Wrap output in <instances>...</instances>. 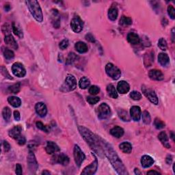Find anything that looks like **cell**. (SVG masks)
Instances as JSON below:
<instances>
[{
    "label": "cell",
    "instance_id": "obj_42",
    "mask_svg": "<svg viewBox=\"0 0 175 175\" xmlns=\"http://www.w3.org/2000/svg\"><path fill=\"white\" fill-rule=\"evenodd\" d=\"M158 47H159L160 49H162V51H165L167 49V42L164 39L161 38L158 41Z\"/></svg>",
    "mask_w": 175,
    "mask_h": 175
},
{
    "label": "cell",
    "instance_id": "obj_14",
    "mask_svg": "<svg viewBox=\"0 0 175 175\" xmlns=\"http://www.w3.org/2000/svg\"><path fill=\"white\" fill-rule=\"evenodd\" d=\"M148 76H149L151 79L155 80V81H162L164 78V74H163L161 70L156 69L151 70L148 72Z\"/></svg>",
    "mask_w": 175,
    "mask_h": 175
},
{
    "label": "cell",
    "instance_id": "obj_47",
    "mask_svg": "<svg viewBox=\"0 0 175 175\" xmlns=\"http://www.w3.org/2000/svg\"><path fill=\"white\" fill-rule=\"evenodd\" d=\"M100 92V88L96 86H92L89 89V93H90L92 95H96Z\"/></svg>",
    "mask_w": 175,
    "mask_h": 175
},
{
    "label": "cell",
    "instance_id": "obj_12",
    "mask_svg": "<svg viewBox=\"0 0 175 175\" xmlns=\"http://www.w3.org/2000/svg\"><path fill=\"white\" fill-rule=\"evenodd\" d=\"M98 168V161L97 159L95 157V159H94V162L92 163V164L88 165L87 167L85 168L82 172V174H95L96 172V170Z\"/></svg>",
    "mask_w": 175,
    "mask_h": 175
},
{
    "label": "cell",
    "instance_id": "obj_40",
    "mask_svg": "<svg viewBox=\"0 0 175 175\" xmlns=\"http://www.w3.org/2000/svg\"><path fill=\"white\" fill-rule=\"evenodd\" d=\"M154 125L156 129H164L165 125L164 122L162 121V120H160L159 119H158V118H157V119H155V120H154Z\"/></svg>",
    "mask_w": 175,
    "mask_h": 175
},
{
    "label": "cell",
    "instance_id": "obj_54",
    "mask_svg": "<svg viewBox=\"0 0 175 175\" xmlns=\"http://www.w3.org/2000/svg\"><path fill=\"white\" fill-rule=\"evenodd\" d=\"M16 141H17V142L19 144V145H24L26 142L25 138L23 136L22 137H21V138L19 139H17Z\"/></svg>",
    "mask_w": 175,
    "mask_h": 175
},
{
    "label": "cell",
    "instance_id": "obj_16",
    "mask_svg": "<svg viewBox=\"0 0 175 175\" xmlns=\"http://www.w3.org/2000/svg\"><path fill=\"white\" fill-rule=\"evenodd\" d=\"M35 110H36V113L39 114L41 117H44L47 115V109L45 105V104L39 102L37 103L35 105Z\"/></svg>",
    "mask_w": 175,
    "mask_h": 175
},
{
    "label": "cell",
    "instance_id": "obj_45",
    "mask_svg": "<svg viewBox=\"0 0 175 175\" xmlns=\"http://www.w3.org/2000/svg\"><path fill=\"white\" fill-rule=\"evenodd\" d=\"M36 125L38 129H41V130H42V131L46 132V133H48V132L49 131V129L48 127L45 126V125H44L43 124H42V122H39V121L36 122Z\"/></svg>",
    "mask_w": 175,
    "mask_h": 175
},
{
    "label": "cell",
    "instance_id": "obj_52",
    "mask_svg": "<svg viewBox=\"0 0 175 175\" xmlns=\"http://www.w3.org/2000/svg\"><path fill=\"white\" fill-rule=\"evenodd\" d=\"M3 147H4V150L5 152H8L9 151L10 149V145L9 144L8 142L6 141H4L3 142Z\"/></svg>",
    "mask_w": 175,
    "mask_h": 175
},
{
    "label": "cell",
    "instance_id": "obj_53",
    "mask_svg": "<svg viewBox=\"0 0 175 175\" xmlns=\"http://www.w3.org/2000/svg\"><path fill=\"white\" fill-rule=\"evenodd\" d=\"M14 118H15L16 121H19L21 119V115L19 111L16 110L14 112Z\"/></svg>",
    "mask_w": 175,
    "mask_h": 175
},
{
    "label": "cell",
    "instance_id": "obj_51",
    "mask_svg": "<svg viewBox=\"0 0 175 175\" xmlns=\"http://www.w3.org/2000/svg\"><path fill=\"white\" fill-rule=\"evenodd\" d=\"M15 172H16V174L17 175H21L23 174L22 167H21V165L20 164H16Z\"/></svg>",
    "mask_w": 175,
    "mask_h": 175
},
{
    "label": "cell",
    "instance_id": "obj_43",
    "mask_svg": "<svg viewBox=\"0 0 175 175\" xmlns=\"http://www.w3.org/2000/svg\"><path fill=\"white\" fill-rule=\"evenodd\" d=\"M100 101V98L97 97V96H88L87 101L88 103L90 104V105H94V104L97 103L99 101Z\"/></svg>",
    "mask_w": 175,
    "mask_h": 175
},
{
    "label": "cell",
    "instance_id": "obj_50",
    "mask_svg": "<svg viewBox=\"0 0 175 175\" xmlns=\"http://www.w3.org/2000/svg\"><path fill=\"white\" fill-rule=\"evenodd\" d=\"M2 32H3L4 34H10L9 33L10 32V27L8 23H5L3 26H2Z\"/></svg>",
    "mask_w": 175,
    "mask_h": 175
},
{
    "label": "cell",
    "instance_id": "obj_3",
    "mask_svg": "<svg viewBox=\"0 0 175 175\" xmlns=\"http://www.w3.org/2000/svg\"><path fill=\"white\" fill-rule=\"evenodd\" d=\"M25 3L27 4L30 13L32 14L33 17L37 21H39V22H42V21H43V15H42V12L39 1L33 0V1H26Z\"/></svg>",
    "mask_w": 175,
    "mask_h": 175
},
{
    "label": "cell",
    "instance_id": "obj_30",
    "mask_svg": "<svg viewBox=\"0 0 175 175\" xmlns=\"http://www.w3.org/2000/svg\"><path fill=\"white\" fill-rule=\"evenodd\" d=\"M119 12L116 7H111L108 11V17L111 21H115L118 17Z\"/></svg>",
    "mask_w": 175,
    "mask_h": 175
},
{
    "label": "cell",
    "instance_id": "obj_41",
    "mask_svg": "<svg viewBox=\"0 0 175 175\" xmlns=\"http://www.w3.org/2000/svg\"><path fill=\"white\" fill-rule=\"evenodd\" d=\"M120 24L122 25H129L132 24V20L131 18L122 16L120 20Z\"/></svg>",
    "mask_w": 175,
    "mask_h": 175
},
{
    "label": "cell",
    "instance_id": "obj_57",
    "mask_svg": "<svg viewBox=\"0 0 175 175\" xmlns=\"http://www.w3.org/2000/svg\"><path fill=\"white\" fill-rule=\"evenodd\" d=\"M11 7L10 6V4H5V6H4V10H6V12H8L9 10H10Z\"/></svg>",
    "mask_w": 175,
    "mask_h": 175
},
{
    "label": "cell",
    "instance_id": "obj_28",
    "mask_svg": "<svg viewBox=\"0 0 175 175\" xmlns=\"http://www.w3.org/2000/svg\"><path fill=\"white\" fill-rule=\"evenodd\" d=\"M119 147H120V149L121 150L122 152L125 153H127V154L131 153L132 151L131 144L129 142H125L121 143L119 145Z\"/></svg>",
    "mask_w": 175,
    "mask_h": 175
},
{
    "label": "cell",
    "instance_id": "obj_20",
    "mask_svg": "<svg viewBox=\"0 0 175 175\" xmlns=\"http://www.w3.org/2000/svg\"><path fill=\"white\" fill-rule=\"evenodd\" d=\"M4 42H5V43L7 44V45L11 47V48H13L14 49H18L17 42H16L15 39H14V37L12 36L11 34L6 35L5 37V39H4Z\"/></svg>",
    "mask_w": 175,
    "mask_h": 175
},
{
    "label": "cell",
    "instance_id": "obj_55",
    "mask_svg": "<svg viewBox=\"0 0 175 175\" xmlns=\"http://www.w3.org/2000/svg\"><path fill=\"white\" fill-rule=\"evenodd\" d=\"M86 39L87 41H88L90 42H94V36L92 35L91 34H87L86 36Z\"/></svg>",
    "mask_w": 175,
    "mask_h": 175
},
{
    "label": "cell",
    "instance_id": "obj_48",
    "mask_svg": "<svg viewBox=\"0 0 175 175\" xmlns=\"http://www.w3.org/2000/svg\"><path fill=\"white\" fill-rule=\"evenodd\" d=\"M1 74L3 75V76L5 77L6 78H8L9 79H13V78L10 76V75L9 74L8 70H7L6 68L4 67H1Z\"/></svg>",
    "mask_w": 175,
    "mask_h": 175
},
{
    "label": "cell",
    "instance_id": "obj_37",
    "mask_svg": "<svg viewBox=\"0 0 175 175\" xmlns=\"http://www.w3.org/2000/svg\"><path fill=\"white\" fill-rule=\"evenodd\" d=\"M3 53H4V58H5L6 60H11V59H13L14 57H15V53H14V52L10 50V49H5L3 51Z\"/></svg>",
    "mask_w": 175,
    "mask_h": 175
},
{
    "label": "cell",
    "instance_id": "obj_26",
    "mask_svg": "<svg viewBox=\"0 0 175 175\" xmlns=\"http://www.w3.org/2000/svg\"><path fill=\"white\" fill-rule=\"evenodd\" d=\"M75 48L80 53H84L88 51V47L87 44L84 42H77L75 45Z\"/></svg>",
    "mask_w": 175,
    "mask_h": 175
},
{
    "label": "cell",
    "instance_id": "obj_39",
    "mask_svg": "<svg viewBox=\"0 0 175 175\" xmlns=\"http://www.w3.org/2000/svg\"><path fill=\"white\" fill-rule=\"evenodd\" d=\"M142 120L144 122V123H145L146 125H148L150 124L151 122V116L150 113L147 111H144L142 113Z\"/></svg>",
    "mask_w": 175,
    "mask_h": 175
},
{
    "label": "cell",
    "instance_id": "obj_33",
    "mask_svg": "<svg viewBox=\"0 0 175 175\" xmlns=\"http://www.w3.org/2000/svg\"><path fill=\"white\" fill-rule=\"evenodd\" d=\"M13 31L15 33V34L18 37H19L20 39L23 38V33L21 28L18 25H16L15 23H13Z\"/></svg>",
    "mask_w": 175,
    "mask_h": 175
},
{
    "label": "cell",
    "instance_id": "obj_5",
    "mask_svg": "<svg viewBox=\"0 0 175 175\" xmlns=\"http://www.w3.org/2000/svg\"><path fill=\"white\" fill-rule=\"evenodd\" d=\"M73 156H74L75 164H76L77 167L79 168L85 159L86 156L78 145H75L74 150H73Z\"/></svg>",
    "mask_w": 175,
    "mask_h": 175
},
{
    "label": "cell",
    "instance_id": "obj_15",
    "mask_svg": "<svg viewBox=\"0 0 175 175\" xmlns=\"http://www.w3.org/2000/svg\"><path fill=\"white\" fill-rule=\"evenodd\" d=\"M141 109L139 106H133L130 110V115L135 121H139L141 118Z\"/></svg>",
    "mask_w": 175,
    "mask_h": 175
},
{
    "label": "cell",
    "instance_id": "obj_31",
    "mask_svg": "<svg viewBox=\"0 0 175 175\" xmlns=\"http://www.w3.org/2000/svg\"><path fill=\"white\" fill-rule=\"evenodd\" d=\"M107 91L110 97L113 99H117L118 98V93L116 90L115 87L113 86L112 84H110L107 86Z\"/></svg>",
    "mask_w": 175,
    "mask_h": 175
},
{
    "label": "cell",
    "instance_id": "obj_59",
    "mask_svg": "<svg viewBox=\"0 0 175 175\" xmlns=\"http://www.w3.org/2000/svg\"><path fill=\"white\" fill-rule=\"evenodd\" d=\"M172 41L174 42V28H172Z\"/></svg>",
    "mask_w": 175,
    "mask_h": 175
},
{
    "label": "cell",
    "instance_id": "obj_62",
    "mask_svg": "<svg viewBox=\"0 0 175 175\" xmlns=\"http://www.w3.org/2000/svg\"><path fill=\"white\" fill-rule=\"evenodd\" d=\"M174 133H173V132H172V133H171V138H172V139H173V140H174Z\"/></svg>",
    "mask_w": 175,
    "mask_h": 175
},
{
    "label": "cell",
    "instance_id": "obj_24",
    "mask_svg": "<svg viewBox=\"0 0 175 175\" xmlns=\"http://www.w3.org/2000/svg\"><path fill=\"white\" fill-rule=\"evenodd\" d=\"M110 133L112 136L117 138H120L123 136L124 134V130L122 127L116 126L110 130Z\"/></svg>",
    "mask_w": 175,
    "mask_h": 175
},
{
    "label": "cell",
    "instance_id": "obj_4",
    "mask_svg": "<svg viewBox=\"0 0 175 175\" xmlns=\"http://www.w3.org/2000/svg\"><path fill=\"white\" fill-rule=\"evenodd\" d=\"M105 71L108 76H110L113 79L117 80L119 79L120 75H121V71L117 67L113 65L112 63L107 64L105 67Z\"/></svg>",
    "mask_w": 175,
    "mask_h": 175
},
{
    "label": "cell",
    "instance_id": "obj_44",
    "mask_svg": "<svg viewBox=\"0 0 175 175\" xmlns=\"http://www.w3.org/2000/svg\"><path fill=\"white\" fill-rule=\"evenodd\" d=\"M131 98L135 101H139L142 99V94L138 91H133L130 94Z\"/></svg>",
    "mask_w": 175,
    "mask_h": 175
},
{
    "label": "cell",
    "instance_id": "obj_58",
    "mask_svg": "<svg viewBox=\"0 0 175 175\" xmlns=\"http://www.w3.org/2000/svg\"><path fill=\"white\" fill-rule=\"evenodd\" d=\"M159 174V172L154 171V170H151V171H148L147 172V174Z\"/></svg>",
    "mask_w": 175,
    "mask_h": 175
},
{
    "label": "cell",
    "instance_id": "obj_9",
    "mask_svg": "<svg viewBox=\"0 0 175 175\" xmlns=\"http://www.w3.org/2000/svg\"><path fill=\"white\" fill-rule=\"evenodd\" d=\"M142 90L143 94L146 96V97L147 98L151 103L155 104V105H157L158 98L154 90H153L149 88H147L144 86H142Z\"/></svg>",
    "mask_w": 175,
    "mask_h": 175
},
{
    "label": "cell",
    "instance_id": "obj_32",
    "mask_svg": "<svg viewBox=\"0 0 175 175\" xmlns=\"http://www.w3.org/2000/svg\"><path fill=\"white\" fill-rule=\"evenodd\" d=\"M79 85L80 88L86 89L87 88L89 87L90 85V79L88 77H83L79 80Z\"/></svg>",
    "mask_w": 175,
    "mask_h": 175
},
{
    "label": "cell",
    "instance_id": "obj_27",
    "mask_svg": "<svg viewBox=\"0 0 175 175\" xmlns=\"http://www.w3.org/2000/svg\"><path fill=\"white\" fill-rule=\"evenodd\" d=\"M158 138L160 140L161 142L163 144L165 148H170V144L168 142V138L167 134L165 133V132L162 131L158 136Z\"/></svg>",
    "mask_w": 175,
    "mask_h": 175
},
{
    "label": "cell",
    "instance_id": "obj_23",
    "mask_svg": "<svg viewBox=\"0 0 175 175\" xmlns=\"http://www.w3.org/2000/svg\"><path fill=\"white\" fill-rule=\"evenodd\" d=\"M158 62L162 67H167L170 63L169 56L165 53H161L158 56Z\"/></svg>",
    "mask_w": 175,
    "mask_h": 175
},
{
    "label": "cell",
    "instance_id": "obj_49",
    "mask_svg": "<svg viewBox=\"0 0 175 175\" xmlns=\"http://www.w3.org/2000/svg\"><path fill=\"white\" fill-rule=\"evenodd\" d=\"M68 41L67 39H64L63 41H62L60 42V44H59V47H60V49H62V50H65V49H67L68 46Z\"/></svg>",
    "mask_w": 175,
    "mask_h": 175
},
{
    "label": "cell",
    "instance_id": "obj_19",
    "mask_svg": "<svg viewBox=\"0 0 175 175\" xmlns=\"http://www.w3.org/2000/svg\"><path fill=\"white\" fill-rule=\"evenodd\" d=\"M118 92L120 94H126L130 90L129 84L125 81H120L117 86Z\"/></svg>",
    "mask_w": 175,
    "mask_h": 175
},
{
    "label": "cell",
    "instance_id": "obj_56",
    "mask_svg": "<svg viewBox=\"0 0 175 175\" xmlns=\"http://www.w3.org/2000/svg\"><path fill=\"white\" fill-rule=\"evenodd\" d=\"M166 163L168 164H171V162H172V155H168L167 156V157H166Z\"/></svg>",
    "mask_w": 175,
    "mask_h": 175
},
{
    "label": "cell",
    "instance_id": "obj_34",
    "mask_svg": "<svg viewBox=\"0 0 175 175\" xmlns=\"http://www.w3.org/2000/svg\"><path fill=\"white\" fill-rule=\"evenodd\" d=\"M78 59V56L76 54L73 53V52H70V53H68V56L67 58V60H66V65H71L74 62H75Z\"/></svg>",
    "mask_w": 175,
    "mask_h": 175
},
{
    "label": "cell",
    "instance_id": "obj_11",
    "mask_svg": "<svg viewBox=\"0 0 175 175\" xmlns=\"http://www.w3.org/2000/svg\"><path fill=\"white\" fill-rule=\"evenodd\" d=\"M70 27H71L73 32L79 33L83 30L84 27V23L79 16L74 17L70 22Z\"/></svg>",
    "mask_w": 175,
    "mask_h": 175
},
{
    "label": "cell",
    "instance_id": "obj_10",
    "mask_svg": "<svg viewBox=\"0 0 175 175\" xmlns=\"http://www.w3.org/2000/svg\"><path fill=\"white\" fill-rule=\"evenodd\" d=\"M12 71L15 76L18 77H23L26 74V70L22 64L16 62L12 67Z\"/></svg>",
    "mask_w": 175,
    "mask_h": 175
},
{
    "label": "cell",
    "instance_id": "obj_60",
    "mask_svg": "<svg viewBox=\"0 0 175 175\" xmlns=\"http://www.w3.org/2000/svg\"><path fill=\"white\" fill-rule=\"evenodd\" d=\"M51 173L49 172V171H47V170H44V171H43L42 172V174H50Z\"/></svg>",
    "mask_w": 175,
    "mask_h": 175
},
{
    "label": "cell",
    "instance_id": "obj_61",
    "mask_svg": "<svg viewBox=\"0 0 175 175\" xmlns=\"http://www.w3.org/2000/svg\"><path fill=\"white\" fill-rule=\"evenodd\" d=\"M135 173L137 174H140V172H139L138 169H135Z\"/></svg>",
    "mask_w": 175,
    "mask_h": 175
},
{
    "label": "cell",
    "instance_id": "obj_2",
    "mask_svg": "<svg viewBox=\"0 0 175 175\" xmlns=\"http://www.w3.org/2000/svg\"><path fill=\"white\" fill-rule=\"evenodd\" d=\"M79 130L83 138L89 144L92 149H93L98 154L101 153V142L99 141V138L92 133L89 129L85 128L84 127H79Z\"/></svg>",
    "mask_w": 175,
    "mask_h": 175
},
{
    "label": "cell",
    "instance_id": "obj_6",
    "mask_svg": "<svg viewBox=\"0 0 175 175\" xmlns=\"http://www.w3.org/2000/svg\"><path fill=\"white\" fill-rule=\"evenodd\" d=\"M111 116V110L106 103H102L98 108V117L99 119H107Z\"/></svg>",
    "mask_w": 175,
    "mask_h": 175
},
{
    "label": "cell",
    "instance_id": "obj_38",
    "mask_svg": "<svg viewBox=\"0 0 175 175\" xmlns=\"http://www.w3.org/2000/svg\"><path fill=\"white\" fill-rule=\"evenodd\" d=\"M119 117L123 121H129L130 118L129 117L128 113L126 112V111L120 110L119 111Z\"/></svg>",
    "mask_w": 175,
    "mask_h": 175
},
{
    "label": "cell",
    "instance_id": "obj_22",
    "mask_svg": "<svg viewBox=\"0 0 175 175\" xmlns=\"http://www.w3.org/2000/svg\"><path fill=\"white\" fill-rule=\"evenodd\" d=\"M153 164H154V160L151 157L148 155H144L141 159V164L142 166L144 168L151 167Z\"/></svg>",
    "mask_w": 175,
    "mask_h": 175
},
{
    "label": "cell",
    "instance_id": "obj_7",
    "mask_svg": "<svg viewBox=\"0 0 175 175\" xmlns=\"http://www.w3.org/2000/svg\"><path fill=\"white\" fill-rule=\"evenodd\" d=\"M62 88L65 89L66 91L74 90L77 88V80L75 77L71 75H67Z\"/></svg>",
    "mask_w": 175,
    "mask_h": 175
},
{
    "label": "cell",
    "instance_id": "obj_17",
    "mask_svg": "<svg viewBox=\"0 0 175 175\" xmlns=\"http://www.w3.org/2000/svg\"><path fill=\"white\" fill-rule=\"evenodd\" d=\"M45 151L48 154H53L60 151V148L57 144L53 142H47V146L45 147Z\"/></svg>",
    "mask_w": 175,
    "mask_h": 175
},
{
    "label": "cell",
    "instance_id": "obj_8",
    "mask_svg": "<svg viewBox=\"0 0 175 175\" xmlns=\"http://www.w3.org/2000/svg\"><path fill=\"white\" fill-rule=\"evenodd\" d=\"M27 165L28 168H29L30 171L31 172V173H35L38 170V168H39L36 157H35L34 153L32 151H30L29 154H28Z\"/></svg>",
    "mask_w": 175,
    "mask_h": 175
},
{
    "label": "cell",
    "instance_id": "obj_13",
    "mask_svg": "<svg viewBox=\"0 0 175 175\" xmlns=\"http://www.w3.org/2000/svg\"><path fill=\"white\" fill-rule=\"evenodd\" d=\"M21 131H22V127H21L20 125H16V126H15L13 129L9 131V136L11 137L12 138L17 140V139H19L21 137L23 136L22 135H21Z\"/></svg>",
    "mask_w": 175,
    "mask_h": 175
},
{
    "label": "cell",
    "instance_id": "obj_46",
    "mask_svg": "<svg viewBox=\"0 0 175 175\" xmlns=\"http://www.w3.org/2000/svg\"><path fill=\"white\" fill-rule=\"evenodd\" d=\"M168 14L170 16L172 19H175V9L172 6L170 5L168 7Z\"/></svg>",
    "mask_w": 175,
    "mask_h": 175
},
{
    "label": "cell",
    "instance_id": "obj_18",
    "mask_svg": "<svg viewBox=\"0 0 175 175\" xmlns=\"http://www.w3.org/2000/svg\"><path fill=\"white\" fill-rule=\"evenodd\" d=\"M51 21L52 24H53V27L55 28L60 27V18L59 13L57 10H52V15H51Z\"/></svg>",
    "mask_w": 175,
    "mask_h": 175
},
{
    "label": "cell",
    "instance_id": "obj_35",
    "mask_svg": "<svg viewBox=\"0 0 175 175\" xmlns=\"http://www.w3.org/2000/svg\"><path fill=\"white\" fill-rule=\"evenodd\" d=\"M2 116L6 121L8 122L11 118V110L8 107H5L2 111Z\"/></svg>",
    "mask_w": 175,
    "mask_h": 175
},
{
    "label": "cell",
    "instance_id": "obj_25",
    "mask_svg": "<svg viewBox=\"0 0 175 175\" xmlns=\"http://www.w3.org/2000/svg\"><path fill=\"white\" fill-rule=\"evenodd\" d=\"M127 39L128 42L131 44H139V41H140L138 35L133 32L129 33L128 35H127Z\"/></svg>",
    "mask_w": 175,
    "mask_h": 175
},
{
    "label": "cell",
    "instance_id": "obj_36",
    "mask_svg": "<svg viewBox=\"0 0 175 175\" xmlns=\"http://www.w3.org/2000/svg\"><path fill=\"white\" fill-rule=\"evenodd\" d=\"M21 84L20 83H16V84L13 85L8 88L9 92L13 94H17L20 91Z\"/></svg>",
    "mask_w": 175,
    "mask_h": 175
},
{
    "label": "cell",
    "instance_id": "obj_29",
    "mask_svg": "<svg viewBox=\"0 0 175 175\" xmlns=\"http://www.w3.org/2000/svg\"><path fill=\"white\" fill-rule=\"evenodd\" d=\"M8 103L10 104V105L14 108H19L20 107L21 104V99L19 97H16V96H10L8 99Z\"/></svg>",
    "mask_w": 175,
    "mask_h": 175
},
{
    "label": "cell",
    "instance_id": "obj_21",
    "mask_svg": "<svg viewBox=\"0 0 175 175\" xmlns=\"http://www.w3.org/2000/svg\"><path fill=\"white\" fill-rule=\"evenodd\" d=\"M55 162L58 163V164H62V165H67L69 164V158L67 155L65 154H60L58 155L55 156Z\"/></svg>",
    "mask_w": 175,
    "mask_h": 175
},
{
    "label": "cell",
    "instance_id": "obj_1",
    "mask_svg": "<svg viewBox=\"0 0 175 175\" xmlns=\"http://www.w3.org/2000/svg\"><path fill=\"white\" fill-rule=\"evenodd\" d=\"M101 144L103 147V150L105 151V155L108 157L111 164L114 168V169L116 170L118 173L120 174H128V172H127L126 168H125L121 160L116 154V151H113L112 146L105 143L103 139H101Z\"/></svg>",
    "mask_w": 175,
    "mask_h": 175
}]
</instances>
